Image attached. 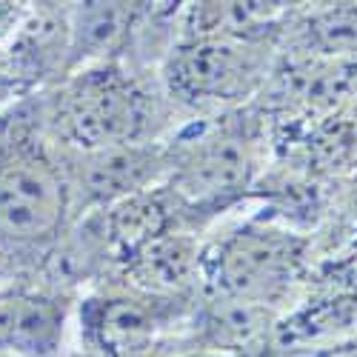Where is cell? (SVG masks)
Listing matches in <instances>:
<instances>
[{"mask_svg": "<svg viewBox=\"0 0 357 357\" xmlns=\"http://www.w3.org/2000/svg\"><path fill=\"white\" fill-rule=\"evenodd\" d=\"M72 223V192L40 95L17 100L0 114V260L9 283H43Z\"/></svg>", "mask_w": 357, "mask_h": 357, "instance_id": "cell-1", "label": "cell"}, {"mask_svg": "<svg viewBox=\"0 0 357 357\" xmlns=\"http://www.w3.org/2000/svg\"><path fill=\"white\" fill-rule=\"evenodd\" d=\"M46 132L63 152H103L158 143L172 100L140 66L109 57L69 75L40 95Z\"/></svg>", "mask_w": 357, "mask_h": 357, "instance_id": "cell-2", "label": "cell"}, {"mask_svg": "<svg viewBox=\"0 0 357 357\" xmlns=\"http://www.w3.org/2000/svg\"><path fill=\"white\" fill-rule=\"evenodd\" d=\"M257 172V143L246 123L220 117L166 146L163 186L192 220L241 197Z\"/></svg>", "mask_w": 357, "mask_h": 357, "instance_id": "cell-3", "label": "cell"}, {"mask_svg": "<svg viewBox=\"0 0 357 357\" xmlns=\"http://www.w3.org/2000/svg\"><path fill=\"white\" fill-rule=\"evenodd\" d=\"M272 43L263 35L181 38L163 61L160 83L174 106L226 109L246 100L269 72Z\"/></svg>", "mask_w": 357, "mask_h": 357, "instance_id": "cell-4", "label": "cell"}, {"mask_svg": "<svg viewBox=\"0 0 357 357\" xmlns=\"http://www.w3.org/2000/svg\"><path fill=\"white\" fill-rule=\"evenodd\" d=\"M303 263V241L272 223H243L206 252L203 278L212 294L266 306L289 289Z\"/></svg>", "mask_w": 357, "mask_h": 357, "instance_id": "cell-5", "label": "cell"}, {"mask_svg": "<svg viewBox=\"0 0 357 357\" xmlns=\"http://www.w3.org/2000/svg\"><path fill=\"white\" fill-rule=\"evenodd\" d=\"M72 3H29L23 23L0 49V86L12 103L43 95L69 75Z\"/></svg>", "mask_w": 357, "mask_h": 357, "instance_id": "cell-6", "label": "cell"}, {"mask_svg": "<svg viewBox=\"0 0 357 357\" xmlns=\"http://www.w3.org/2000/svg\"><path fill=\"white\" fill-rule=\"evenodd\" d=\"M63 172L72 192L75 220L146 192L166 177V146H121L103 152H63Z\"/></svg>", "mask_w": 357, "mask_h": 357, "instance_id": "cell-7", "label": "cell"}, {"mask_svg": "<svg viewBox=\"0 0 357 357\" xmlns=\"http://www.w3.org/2000/svg\"><path fill=\"white\" fill-rule=\"evenodd\" d=\"M72 294L43 283L0 286V354L6 357H61Z\"/></svg>", "mask_w": 357, "mask_h": 357, "instance_id": "cell-8", "label": "cell"}, {"mask_svg": "<svg viewBox=\"0 0 357 357\" xmlns=\"http://www.w3.org/2000/svg\"><path fill=\"white\" fill-rule=\"evenodd\" d=\"M203 257L206 252L192 231H172L146 246L112 283L158 297H197Z\"/></svg>", "mask_w": 357, "mask_h": 357, "instance_id": "cell-9", "label": "cell"}, {"mask_svg": "<svg viewBox=\"0 0 357 357\" xmlns=\"http://www.w3.org/2000/svg\"><path fill=\"white\" fill-rule=\"evenodd\" d=\"M309 43L326 54L357 52V3L317 12L309 20Z\"/></svg>", "mask_w": 357, "mask_h": 357, "instance_id": "cell-10", "label": "cell"}, {"mask_svg": "<svg viewBox=\"0 0 357 357\" xmlns=\"http://www.w3.org/2000/svg\"><path fill=\"white\" fill-rule=\"evenodd\" d=\"M26 9H29V3H20V0H0V49L17 32V26L26 17Z\"/></svg>", "mask_w": 357, "mask_h": 357, "instance_id": "cell-11", "label": "cell"}, {"mask_svg": "<svg viewBox=\"0 0 357 357\" xmlns=\"http://www.w3.org/2000/svg\"><path fill=\"white\" fill-rule=\"evenodd\" d=\"M177 357H243V354H229V351H212V349H192Z\"/></svg>", "mask_w": 357, "mask_h": 357, "instance_id": "cell-12", "label": "cell"}, {"mask_svg": "<svg viewBox=\"0 0 357 357\" xmlns=\"http://www.w3.org/2000/svg\"><path fill=\"white\" fill-rule=\"evenodd\" d=\"M9 106H12V100H9V95L3 92V86H0V114H3Z\"/></svg>", "mask_w": 357, "mask_h": 357, "instance_id": "cell-13", "label": "cell"}, {"mask_svg": "<svg viewBox=\"0 0 357 357\" xmlns=\"http://www.w3.org/2000/svg\"><path fill=\"white\" fill-rule=\"evenodd\" d=\"M3 283H9V278H6V269H3V260H0V286Z\"/></svg>", "mask_w": 357, "mask_h": 357, "instance_id": "cell-14", "label": "cell"}, {"mask_svg": "<svg viewBox=\"0 0 357 357\" xmlns=\"http://www.w3.org/2000/svg\"><path fill=\"white\" fill-rule=\"evenodd\" d=\"M0 357H6V354H0Z\"/></svg>", "mask_w": 357, "mask_h": 357, "instance_id": "cell-15", "label": "cell"}]
</instances>
